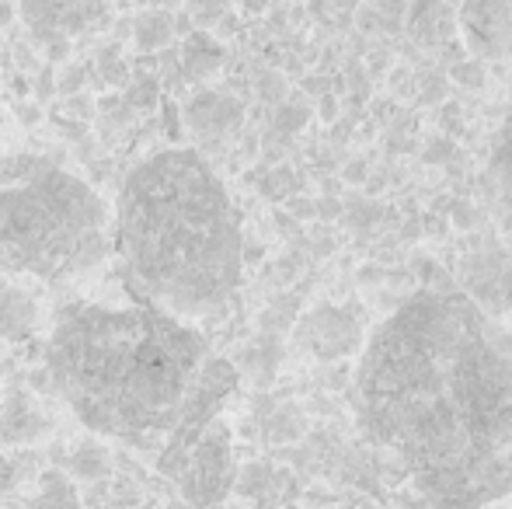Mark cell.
I'll use <instances>...</instances> for the list:
<instances>
[{"label": "cell", "instance_id": "obj_1", "mask_svg": "<svg viewBox=\"0 0 512 509\" xmlns=\"http://www.w3.org/2000/svg\"><path fill=\"white\" fill-rule=\"evenodd\" d=\"M352 405L439 509L512 496V339L457 290H418L363 342Z\"/></svg>", "mask_w": 512, "mask_h": 509}, {"label": "cell", "instance_id": "obj_2", "mask_svg": "<svg viewBox=\"0 0 512 509\" xmlns=\"http://www.w3.org/2000/svg\"><path fill=\"white\" fill-rule=\"evenodd\" d=\"M112 252L133 297L196 325L227 311L241 286V213L199 150H157L122 178Z\"/></svg>", "mask_w": 512, "mask_h": 509}, {"label": "cell", "instance_id": "obj_3", "mask_svg": "<svg viewBox=\"0 0 512 509\" xmlns=\"http://www.w3.org/2000/svg\"><path fill=\"white\" fill-rule=\"evenodd\" d=\"M206 356L196 325L143 297L115 307L70 300L46 342L49 381L77 422L140 450L164 443Z\"/></svg>", "mask_w": 512, "mask_h": 509}, {"label": "cell", "instance_id": "obj_4", "mask_svg": "<svg viewBox=\"0 0 512 509\" xmlns=\"http://www.w3.org/2000/svg\"><path fill=\"white\" fill-rule=\"evenodd\" d=\"M112 255V206L81 175L14 154L0 161V269L74 283Z\"/></svg>", "mask_w": 512, "mask_h": 509}, {"label": "cell", "instance_id": "obj_5", "mask_svg": "<svg viewBox=\"0 0 512 509\" xmlns=\"http://www.w3.org/2000/svg\"><path fill=\"white\" fill-rule=\"evenodd\" d=\"M237 387V367L220 356H206L203 370L196 374L192 381L189 394H185L182 408H178V419L171 426V433L164 436L161 443V471L164 475L175 478V471L182 468L185 454L192 450V443L203 436V429L209 426L213 419H220V408L223 401L234 394Z\"/></svg>", "mask_w": 512, "mask_h": 509}, {"label": "cell", "instance_id": "obj_6", "mask_svg": "<svg viewBox=\"0 0 512 509\" xmlns=\"http://www.w3.org/2000/svg\"><path fill=\"white\" fill-rule=\"evenodd\" d=\"M175 482L192 506H216L234 485V457H230V429L223 419H213L203 429L192 450L185 454Z\"/></svg>", "mask_w": 512, "mask_h": 509}, {"label": "cell", "instance_id": "obj_7", "mask_svg": "<svg viewBox=\"0 0 512 509\" xmlns=\"http://www.w3.org/2000/svg\"><path fill=\"white\" fill-rule=\"evenodd\" d=\"M457 293H464L481 314L502 318L512 311V255L499 245H481L460 255Z\"/></svg>", "mask_w": 512, "mask_h": 509}, {"label": "cell", "instance_id": "obj_8", "mask_svg": "<svg viewBox=\"0 0 512 509\" xmlns=\"http://www.w3.org/2000/svg\"><path fill=\"white\" fill-rule=\"evenodd\" d=\"M363 311L356 307H335L321 304L300 321L297 342L317 356V360H345L349 353H356L363 346Z\"/></svg>", "mask_w": 512, "mask_h": 509}, {"label": "cell", "instance_id": "obj_9", "mask_svg": "<svg viewBox=\"0 0 512 509\" xmlns=\"http://www.w3.org/2000/svg\"><path fill=\"white\" fill-rule=\"evenodd\" d=\"M18 18L35 39L67 42L105 18V0H18Z\"/></svg>", "mask_w": 512, "mask_h": 509}, {"label": "cell", "instance_id": "obj_10", "mask_svg": "<svg viewBox=\"0 0 512 509\" xmlns=\"http://www.w3.org/2000/svg\"><path fill=\"white\" fill-rule=\"evenodd\" d=\"M457 28L474 60H506L512 53V0H464Z\"/></svg>", "mask_w": 512, "mask_h": 509}, {"label": "cell", "instance_id": "obj_11", "mask_svg": "<svg viewBox=\"0 0 512 509\" xmlns=\"http://www.w3.org/2000/svg\"><path fill=\"white\" fill-rule=\"evenodd\" d=\"M408 28H411V35H415L418 42H429V46H436V42H443L446 35L453 32V21H450V11H446L439 0H418L415 11H411Z\"/></svg>", "mask_w": 512, "mask_h": 509}, {"label": "cell", "instance_id": "obj_12", "mask_svg": "<svg viewBox=\"0 0 512 509\" xmlns=\"http://www.w3.org/2000/svg\"><path fill=\"white\" fill-rule=\"evenodd\" d=\"M241 119V105L227 95H203L196 105H192V123L196 129H213V133H223Z\"/></svg>", "mask_w": 512, "mask_h": 509}, {"label": "cell", "instance_id": "obj_13", "mask_svg": "<svg viewBox=\"0 0 512 509\" xmlns=\"http://www.w3.org/2000/svg\"><path fill=\"white\" fill-rule=\"evenodd\" d=\"M492 175L499 182L502 196L512 203V109L506 112V123L499 129V140H495L492 150Z\"/></svg>", "mask_w": 512, "mask_h": 509}, {"label": "cell", "instance_id": "obj_14", "mask_svg": "<svg viewBox=\"0 0 512 509\" xmlns=\"http://www.w3.org/2000/svg\"><path fill=\"white\" fill-rule=\"evenodd\" d=\"M143 46H164L171 39V18L168 14H147L140 18V28H136Z\"/></svg>", "mask_w": 512, "mask_h": 509}, {"label": "cell", "instance_id": "obj_15", "mask_svg": "<svg viewBox=\"0 0 512 509\" xmlns=\"http://www.w3.org/2000/svg\"><path fill=\"white\" fill-rule=\"evenodd\" d=\"M450 77L464 88H481L485 84V63L481 60H460L457 67L450 70Z\"/></svg>", "mask_w": 512, "mask_h": 509}, {"label": "cell", "instance_id": "obj_16", "mask_svg": "<svg viewBox=\"0 0 512 509\" xmlns=\"http://www.w3.org/2000/svg\"><path fill=\"white\" fill-rule=\"evenodd\" d=\"M304 123H307V109H300V105H286L276 116V126L283 129V133H297Z\"/></svg>", "mask_w": 512, "mask_h": 509}, {"label": "cell", "instance_id": "obj_17", "mask_svg": "<svg viewBox=\"0 0 512 509\" xmlns=\"http://www.w3.org/2000/svg\"><path fill=\"white\" fill-rule=\"evenodd\" d=\"M453 154V147L446 140H439V143H432L429 150H425V161H443V157H450Z\"/></svg>", "mask_w": 512, "mask_h": 509}, {"label": "cell", "instance_id": "obj_18", "mask_svg": "<svg viewBox=\"0 0 512 509\" xmlns=\"http://www.w3.org/2000/svg\"><path fill=\"white\" fill-rule=\"evenodd\" d=\"M453 217H457L460 227H474V210L467 203H457L453 206Z\"/></svg>", "mask_w": 512, "mask_h": 509}, {"label": "cell", "instance_id": "obj_19", "mask_svg": "<svg viewBox=\"0 0 512 509\" xmlns=\"http://www.w3.org/2000/svg\"><path fill=\"white\" fill-rule=\"evenodd\" d=\"M203 4V18H213V14L227 11V0H196V7Z\"/></svg>", "mask_w": 512, "mask_h": 509}, {"label": "cell", "instance_id": "obj_20", "mask_svg": "<svg viewBox=\"0 0 512 509\" xmlns=\"http://www.w3.org/2000/svg\"><path fill=\"white\" fill-rule=\"evenodd\" d=\"M345 178H349V182H363V178H366V164L363 161H352L349 168H345Z\"/></svg>", "mask_w": 512, "mask_h": 509}, {"label": "cell", "instance_id": "obj_21", "mask_svg": "<svg viewBox=\"0 0 512 509\" xmlns=\"http://www.w3.org/2000/svg\"><path fill=\"white\" fill-rule=\"evenodd\" d=\"M317 210H321V213H324V217H338V213H342V206H338V203H335V199H324V203H321V206H317Z\"/></svg>", "mask_w": 512, "mask_h": 509}, {"label": "cell", "instance_id": "obj_22", "mask_svg": "<svg viewBox=\"0 0 512 509\" xmlns=\"http://www.w3.org/2000/svg\"><path fill=\"white\" fill-rule=\"evenodd\" d=\"M321 116L328 119V123L338 116V109H335V98H324V102H321Z\"/></svg>", "mask_w": 512, "mask_h": 509}, {"label": "cell", "instance_id": "obj_23", "mask_svg": "<svg viewBox=\"0 0 512 509\" xmlns=\"http://www.w3.org/2000/svg\"><path fill=\"white\" fill-rule=\"evenodd\" d=\"M0 143H4V109H0Z\"/></svg>", "mask_w": 512, "mask_h": 509}]
</instances>
